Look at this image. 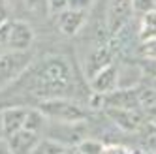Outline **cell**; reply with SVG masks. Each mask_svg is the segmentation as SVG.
<instances>
[{"label":"cell","mask_w":156,"mask_h":154,"mask_svg":"<svg viewBox=\"0 0 156 154\" xmlns=\"http://www.w3.org/2000/svg\"><path fill=\"white\" fill-rule=\"evenodd\" d=\"M81 85L68 58L62 54H47L32 62L12 85L0 89V96L27 94L38 102L53 98H70L77 102Z\"/></svg>","instance_id":"6da1fadb"},{"label":"cell","mask_w":156,"mask_h":154,"mask_svg":"<svg viewBox=\"0 0 156 154\" xmlns=\"http://www.w3.org/2000/svg\"><path fill=\"white\" fill-rule=\"evenodd\" d=\"M36 107L47 118L60 124H83L88 120V109H85L79 102L70 98H53V100L38 102Z\"/></svg>","instance_id":"7a4b0ae2"},{"label":"cell","mask_w":156,"mask_h":154,"mask_svg":"<svg viewBox=\"0 0 156 154\" xmlns=\"http://www.w3.org/2000/svg\"><path fill=\"white\" fill-rule=\"evenodd\" d=\"M117 53H119V47L111 40H107L104 43H100V45H96L90 53L87 54V58L83 62V73L87 77V81L92 79V77L96 73H100L102 70H105L107 66L115 64Z\"/></svg>","instance_id":"3957f363"},{"label":"cell","mask_w":156,"mask_h":154,"mask_svg":"<svg viewBox=\"0 0 156 154\" xmlns=\"http://www.w3.org/2000/svg\"><path fill=\"white\" fill-rule=\"evenodd\" d=\"M133 4L132 0H109L107 12H105V32L109 38L117 36L122 28H126L132 21Z\"/></svg>","instance_id":"277c9868"},{"label":"cell","mask_w":156,"mask_h":154,"mask_svg":"<svg viewBox=\"0 0 156 154\" xmlns=\"http://www.w3.org/2000/svg\"><path fill=\"white\" fill-rule=\"evenodd\" d=\"M32 64V54L28 53H6L0 57V85H12L17 77Z\"/></svg>","instance_id":"5b68a950"},{"label":"cell","mask_w":156,"mask_h":154,"mask_svg":"<svg viewBox=\"0 0 156 154\" xmlns=\"http://www.w3.org/2000/svg\"><path fill=\"white\" fill-rule=\"evenodd\" d=\"M105 115L119 130L128 131V134H137L149 122V118L141 109H105Z\"/></svg>","instance_id":"8992f818"},{"label":"cell","mask_w":156,"mask_h":154,"mask_svg":"<svg viewBox=\"0 0 156 154\" xmlns=\"http://www.w3.org/2000/svg\"><path fill=\"white\" fill-rule=\"evenodd\" d=\"M34 28L27 21H9V53H28L34 45Z\"/></svg>","instance_id":"52a82bcc"},{"label":"cell","mask_w":156,"mask_h":154,"mask_svg":"<svg viewBox=\"0 0 156 154\" xmlns=\"http://www.w3.org/2000/svg\"><path fill=\"white\" fill-rule=\"evenodd\" d=\"M120 68L117 64L107 66L105 70H102L100 73H96L92 79H88V85H90L92 94H111L117 89H120Z\"/></svg>","instance_id":"ba28073f"},{"label":"cell","mask_w":156,"mask_h":154,"mask_svg":"<svg viewBox=\"0 0 156 154\" xmlns=\"http://www.w3.org/2000/svg\"><path fill=\"white\" fill-rule=\"evenodd\" d=\"M88 19V12H83V9H64L62 13L57 15V26L60 30V34L73 38L83 30V26L87 25Z\"/></svg>","instance_id":"9c48e42d"},{"label":"cell","mask_w":156,"mask_h":154,"mask_svg":"<svg viewBox=\"0 0 156 154\" xmlns=\"http://www.w3.org/2000/svg\"><path fill=\"white\" fill-rule=\"evenodd\" d=\"M41 137L43 135H38L34 131H28V130L23 128L21 131H17V134L9 135L6 139V143H8L12 154H32Z\"/></svg>","instance_id":"30bf717a"},{"label":"cell","mask_w":156,"mask_h":154,"mask_svg":"<svg viewBox=\"0 0 156 154\" xmlns=\"http://www.w3.org/2000/svg\"><path fill=\"white\" fill-rule=\"evenodd\" d=\"M28 109L30 107H27V105H9V107L2 109L4 126H6V139L25 128V120H27V115H28Z\"/></svg>","instance_id":"8fae6325"},{"label":"cell","mask_w":156,"mask_h":154,"mask_svg":"<svg viewBox=\"0 0 156 154\" xmlns=\"http://www.w3.org/2000/svg\"><path fill=\"white\" fill-rule=\"evenodd\" d=\"M156 40V9L141 15L139 25H137V41H151Z\"/></svg>","instance_id":"7c38bea8"},{"label":"cell","mask_w":156,"mask_h":154,"mask_svg":"<svg viewBox=\"0 0 156 154\" xmlns=\"http://www.w3.org/2000/svg\"><path fill=\"white\" fill-rule=\"evenodd\" d=\"M139 109L149 120L156 118V86L151 85L145 89H139Z\"/></svg>","instance_id":"4fadbf2b"},{"label":"cell","mask_w":156,"mask_h":154,"mask_svg":"<svg viewBox=\"0 0 156 154\" xmlns=\"http://www.w3.org/2000/svg\"><path fill=\"white\" fill-rule=\"evenodd\" d=\"M45 128H47V117L43 115L38 107H30L28 115H27V120H25V130L34 131L38 135H43Z\"/></svg>","instance_id":"5bb4252c"},{"label":"cell","mask_w":156,"mask_h":154,"mask_svg":"<svg viewBox=\"0 0 156 154\" xmlns=\"http://www.w3.org/2000/svg\"><path fill=\"white\" fill-rule=\"evenodd\" d=\"M137 139L141 143V150H149V152H156V124L152 120H149L139 131H137Z\"/></svg>","instance_id":"9a60e30c"},{"label":"cell","mask_w":156,"mask_h":154,"mask_svg":"<svg viewBox=\"0 0 156 154\" xmlns=\"http://www.w3.org/2000/svg\"><path fill=\"white\" fill-rule=\"evenodd\" d=\"M66 149H68V147H66L64 143L57 141V139H53V137H41L32 154H62Z\"/></svg>","instance_id":"2e32d148"},{"label":"cell","mask_w":156,"mask_h":154,"mask_svg":"<svg viewBox=\"0 0 156 154\" xmlns=\"http://www.w3.org/2000/svg\"><path fill=\"white\" fill-rule=\"evenodd\" d=\"M107 143L100 141V139H92V137H85L83 141L77 143V149H79L81 154H104Z\"/></svg>","instance_id":"e0dca14e"},{"label":"cell","mask_w":156,"mask_h":154,"mask_svg":"<svg viewBox=\"0 0 156 154\" xmlns=\"http://www.w3.org/2000/svg\"><path fill=\"white\" fill-rule=\"evenodd\" d=\"M104 154H143L139 147H128L124 143H107Z\"/></svg>","instance_id":"ac0fdd59"},{"label":"cell","mask_w":156,"mask_h":154,"mask_svg":"<svg viewBox=\"0 0 156 154\" xmlns=\"http://www.w3.org/2000/svg\"><path fill=\"white\" fill-rule=\"evenodd\" d=\"M137 70H139V75L141 79H149L151 83L156 81V60H143L137 64Z\"/></svg>","instance_id":"d6986e66"},{"label":"cell","mask_w":156,"mask_h":154,"mask_svg":"<svg viewBox=\"0 0 156 154\" xmlns=\"http://www.w3.org/2000/svg\"><path fill=\"white\" fill-rule=\"evenodd\" d=\"M137 53L143 60H156V40L143 41L137 45Z\"/></svg>","instance_id":"ffe728a7"},{"label":"cell","mask_w":156,"mask_h":154,"mask_svg":"<svg viewBox=\"0 0 156 154\" xmlns=\"http://www.w3.org/2000/svg\"><path fill=\"white\" fill-rule=\"evenodd\" d=\"M132 4H133V12L141 15L156 9V0H132Z\"/></svg>","instance_id":"44dd1931"},{"label":"cell","mask_w":156,"mask_h":154,"mask_svg":"<svg viewBox=\"0 0 156 154\" xmlns=\"http://www.w3.org/2000/svg\"><path fill=\"white\" fill-rule=\"evenodd\" d=\"M68 6H70V0H47V9L55 17L62 13L64 9H68Z\"/></svg>","instance_id":"7402d4cb"},{"label":"cell","mask_w":156,"mask_h":154,"mask_svg":"<svg viewBox=\"0 0 156 154\" xmlns=\"http://www.w3.org/2000/svg\"><path fill=\"white\" fill-rule=\"evenodd\" d=\"M92 0H70V9H83V12H88Z\"/></svg>","instance_id":"603a6c76"},{"label":"cell","mask_w":156,"mask_h":154,"mask_svg":"<svg viewBox=\"0 0 156 154\" xmlns=\"http://www.w3.org/2000/svg\"><path fill=\"white\" fill-rule=\"evenodd\" d=\"M9 6L4 2V0H0V26H4L6 23H9Z\"/></svg>","instance_id":"cb8c5ba5"},{"label":"cell","mask_w":156,"mask_h":154,"mask_svg":"<svg viewBox=\"0 0 156 154\" xmlns=\"http://www.w3.org/2000/svg\"><path fill=\"white\" fill-rule=\"evenodd\" d=\"M0 141H6V126H4V113L0 109Z\"/></svg>","instance_id":"d4e9b609"},{"label":"cell","mask_w":156,"mask_h":154,"mask_svg":"<svg viewBox=\"0 0 156 154\" xmlns=\"http://www.w3.org/2000/svg\"><path fill=\"white\" fill-rule=\"evenodd\" d=\"M4 2H6L8 6H12V8H19V6H23L27 0H4Z\"/></svg>","instance_id":"484cf974"},{"label":"cell","mask_w":156,"mask_h":154,"mask_svg":"<svg viewBox=\"0 0 156 154\" xmlns=\"http://www.w3.org/2000/svg\"><path fill=\"white\" fill-rule=\"evenodd\" d=\"M0 154H12V152H9V147H8V143H6V141H0Z\"/></svg>","instance_id":"4316f807"},{"label":"cell","mask_w":156,"mask_h":154,"mask_svg":"<svg viewBox=\"0 0 156 154\" xmlns=\"http://www.w3.org/2000/svg\"><path fill=\"white\" fill-rule=\"evenodd\" d=\"M62 154H81V152H79V149H77V147H68Z\"/></svg>","instance_id":"83f0119b"},{"label":"cell","mask_w":156,"mask_h":154,"mask_svg":"<svg viewBox=\"0 0 156 154\" xmlns=\"http://www.w3.org/2000/svg\"><path fill=\"white\" fill-rule=\"evenodd\" d=\"M151 85H152V86H156V81H152V83H151Z\"/></svg>","instance_id":"f1b7e54d"},{"label":"cell","mask_w":156,"mask_h":154,"mask_svg":"<svg viewBox=\"0 0 156 154\" xmlns=\"http://www.w3.org/2000/svg\"><path fill=\"white\" fill-rule=\"evenodd\" d=\"M152 122H154V124H156V118H154V120H152Z\"/></svg>","instance_id":"f546056e"}]
</instances>
